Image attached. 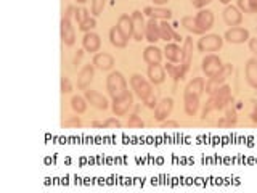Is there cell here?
<instances>
[{"instance_id": "f907efd6", "label": "cell", "mask_w": 257, "mask_h": 193, "mask_svg": "<svg viewBox=\"0 0 257 193\" xmlns=\"http://www.w3.org/2000/svg\"><path fill=\"white\" fill-rule=\"evenodd\" d=\"M153 2H154L156 5H159V6H161V5H164V3H167L169 0H153Z\"/></svg>"}, {"instance_id": "836d02e7", "label": "cell", "mask_w": 257, "mask_h": 193, "mask_svg": "<svg viewBox=\"0 0 257 193\" xmlns=\"http://www.w3.org/2000/svg\"><path fill=\"white\" fill-rule=\"evenodd\" d=\"M105 5H106V0H92V3H90V13L94 16H100L103 13Z\"/></svg>"}, {"instance_id": "5bb4252c", "label": "cell", "mask_w": 257, "mask_h": 193, "mask_svg": "<svg viewBox=\"0 0 257 193\" xmlns=\"http://www.w3.org/2000/svg\"><path fill=\"white\" fill-rule=\"evenodd\" d=\"M82 47L85 52H90V53H94V52H98L100 47H102V39H100V35L97 32H85L84 35V39H82Z\"/></svg>"}, {"instance_id": "277c9868", "label": "cell", "mask_w": 257, "mask_h": 193, "mask_svg": "<svg viewBox=\"0 0 257 193\" xmlns=\"http://www.w3.org/2000/svg\"><path fill=\"white\" fill-rule=\"evenodd\" d=\"M224 45V37L219 34H206L198 40L199 52H219Z\"/></svg>"}, {"instance_id": "ffe728a7", "label": "cell", "mask_w": 257, "mask_h": 193, "mask_svg": "<svg viewBox=\"0 0 257 193\" xmlns=\"http://www.w3.org/2000/svg\"><path fill=\"white\" fill-rule=\"evenodd\" d=\"M159 32H161V40H177V42H180L183 37L180 34H177L174 29H172V26H170L167 23V19H162L161 23H159Z\"/></svg>"}, {"instance_id": "7dc6e473", "label": "cell", "mask_w": 257, "mask_h": 193, "mask_svg": "<svg viewBox=\"0 0 257 193\" xmlns=\"http://www.w3.org/2000/svg\"><path fill=\"white\" fill-rule=\"evenodd\" d=\"M162 127H178V123H177V121H169V119H166V121H164V123H162Z\"/></svg>"}, {"instance_id": "1f68e13d", "label": "cell", "mask_w": 257, "mask_h": 193, "mask_svg": "<svg viewBox=\"0 0 257 193\" xmlns=\"http://www.w3.org/2000/svg\"><path fill=\"white\" fill-rule=\"evenodd\" d=\"M71 106H73V110L77 114H82L85 110H87V100H85V97L74 95L73 98H71Z\"/></svg>"}, {"instance_id": "44dd1931", "label": "cell", "mask_w": 257, "mask_h": 193, "mask_svg": "<svg viewBox=\"0 0 257 193\" xmlns=\"http://www.w3.org/2000/svg\"><path fill=\"white\" fill-rule=\"evenodd\" d=\"M143 60L145 63L148 64H161V60H162V50L156 45H149L145 48L143 52Z\"/></svg>"}, {"instance_id": "603a6c76", "label": "cell", "mask_w": 257, "mask_h": 193, "mask_svg": "<svg viewBox=\"0 0 257 193\" xmlns=\"http://www.w3.org/2000/svg\"><path fill=\"white\" fill-rule=\"evenodd\" d=\"M204 87H206V84H204L203 77H195V79H191L187 84V87H185V95H196L201 98Z\"/></svg>"}, {"instance_id": "d4e9b609", "label": "cell", "mask_w": 257, "mask_h": 193, "mask_svg": "<svg viewBox=\"0 0 257 193\" xmlns=\"http://www.w3.org/2000/svg\"><path fill=\"white\" fill-rule=\"evenodd\" d=\"M164 55L170 63H182L183 60V52L182 47L177 44H166V48H164Z\"/></svg>"}, {"instance_id": "3957f363", "label": "cell", "mask_w": 257, "mask_h": 193, "mask_svg": "<svg viewBox=\"0 0 257 193\" xmlns=\"http://www.w3.org/2000/svg\"><path fill=\"white\" fill-rule=\"evenodd\" d=\"M232 73H233V64H232V63L224 64L222 69H220L216 76L209 77V81H208V84H206L204 90L208 92V94L211 95L212 92H216V90L220 87V85H224V84H225V81L228 79V77L232 76Z\"/></svg>"}, {"instance_id": "d6986e66", "label": "cell", "mask_w": 257, "mask_h": 193, "mask_svg": "<svg viewBox=\"0 0 257 193\" xmlns=\"http://www.w3.org/2000/svg\"><path fill=\"white\" fill-rule=\"evenodd\" d=\"M92 63L95 64V68L98 69H102V71H110L113 66H114V58H113V55L110 53H97L94 56V60H92Z\"/></svg>"}, {"instance_id": "6da1fadb", "label": "cell", "mask_w": 257, "mask_h": 193, "mask_svg": "<svg viewBox=\"0 0 257 193\" xmlns=\"http://www.w3.org/2000/svg\"><path fill=\"white\" fill-rule=\"evenodd\" d=\"M233 102V97H232V89L230 85H220V87L212 92L209 100L206 102V106H204V111H203V119L208 118V114L211 111H217V110H224L225 106H228V103Z\"/></svg>"}, {"instance_id": "f546056e", "label": "cell", "mask_w": 257, "mask_h": 193, "mask_svg": "<svg viewBox=\"0 0 257 193\" xmlns=\"http://www.w3.org/2000/svg\"><path fill=\"white\" fill-rule=\"evenodd\" d=\"M183 102H185V111H187L188 116H195L199 108V97L183 94Z\"/></svg>"}, {"instance_id": "e0dca14e", "label": "cell", "mask_w": 257, "mask_h": 193, "mask_svg": "<svg viewBox=\"0 0 257 193\" xmlns=\"http://www.w3.org/2000/svg\"><path fill=\"white\" fill-rule=\"evenodd\" d=\"M145 39L149 42V44H154V42L161 40V32H159V23H158V19L149 18V21H146Z\"/></svg>"}, {"instance_id": "f5cc1de1", "label": "cell", "mask_w": 257, "mask_h": 193, "mask_svg": "<svg viewBox=\"0 0 257 193\" xmlns=\"http://www.w3.org/2000/svg\"><path fill=\"white\" fill-rule=\"evenodd\" d=\"M76 2H77V3H85L87 0H76Z\"/></svg>"}, {"instance_id": "c3c4849f", "label": "cell", "mask_w": 257, "mask_h": 193, "mask_svg": "<svg viewBox=\"0 0 257 193\" xmlns=\"http://www.w3.org/2000/svg\"><path fill=\"white\" fill-rule=\"evenodd\" d=\"M74 13H76V8H74V6H73V5H69V6H68V8H66V11H64V16H68V18H71V16H73V15H74Z\"/></svg>"}, {"instance_id": "ac0fdd59", "label": "cell", "mask_w": 257, "mask_h": 193, "mask_svg": "<svg viewBox=\"0 0 257 193\" xmlns=\"http://www.w3.org/2000/svg\"><path fill=\"white\" fill-rule=\"evenodd\" d=\"M146 74L149 77V82L154 85H159L166 81V69H164V66H161V64H149Z\"/></svg>"}, {"instance_id": "cb8c5ba5", "label": "cell", "mask_w": 257, "mask_h": 193, "mask_svg": "<svg viewBox=\"0 0 257 193\" xmlns=\"http://www.w3.org/2000/svg\"><path fill=\"white\" fill-rule=\"evenodd\" d=\"M119 31L124 34V37L128 40L130 37H133V21H132V16L128 15H121L119 19H118V24Z\"/></svg>"}, {"instance_id": "d590c367", "label": "cell", "mask_w": 257, "mask_h": 193, "mask_svg": "<svg viewBox=\"0 0 257 193\" xmlns=\"http://www.w3.org/2000/svg\"><path fill=\"white\" fill-rule=\"evenodd\" d=\"M237 110H235V106L232 105V108H228L227 110V114H225V124L227 126H232V124H235V123H237Z\"/></svg>"}, {"instance_id": "681fc988", "label": "cell", "mask_w": 257, "mask_h": 193, "mask_svg": "<svg viewBox=\"0 0 257 193\" xmlns=\"http://www.w3.org/2000/svg\"><path fill=\"white\" fill-rule=\"evenodd\" d=\"M92 126H94V127H106V124L105 123H100V121H94V123H92Z\"/></svg>"}, {"instance_id": "4dcf8cb0", "label": "cell", "mask_w": 257, "mask_h": 193, "mask_svg": "<svg viewBox=\"0 0 257 193\" xmlns=\"http://www.w3.org/2000/svg\"><path fill=\"white\" fill-rule=\"evenodd\" d=\"M182 26H183L187 31H190L191 34H199V35H203V31L198 27L195 16H183V18H182Z\"/></svg>"}, {"instance_id": "7bdbcfd3", "label": "cell", "mask_w": 257, "mask_h": 193, "mask_svg": "<svg viewBox=\"0 0 257 193\" xmlns=\"http://www.w3.org/2000/svg\"><path fill=\"white\" fill-rule=\"evenodd\" d=\"M105 124H106V127H121L123 124H121V121L119 119H116V118H110V119H106L105 121Z\"/></svg>"}, {"instance_id": "30bf717a", "label": "cell", "mask_w": 257, "mask_h": 193, "mask_svg": "<svg viewBox=\"0 0 257 193\" xmlns=\"http://www.w3.org/2000/svg\"><path fill=\"white\" fill-rule=\"evenodd\" d=\"M225 39L230 42V44H245L246 40H249V31L246 27L233 26L225 32Z\"/></svg>"}, {"instance_id": "8fae6325", "label": "cell", "mask_w": 257, "mask_h": 193, "mask_svg": "<svg viewBox=\"0 0 257 193\" xmlns=\"http://www.w3.org/2000/svg\"><path fill=\"white\" fill-rule=\"evenodd\" d=\"M95 77V64L94 63H89L85 64V66L79 71V76H77V87L81 90H85L92 84Z\"/></svg>"}, {"instance_id": "9a60e30c", "label": "cell", "mask_w": 257, "mask_h": 193, "mask_svg": "<svg viewBox=\"0 0 257 193\" xmlns=\"http://www.w3.org/2000/svg\"><path fill=\"white\" fill-rule=\"evenodd\" d=\"M224 21L228 26H238L243 21V13L238 6L235 5H227V8L224 10Z\"/></svg>"}, {"instance_id": "74e56055", "label": "cell", "mask_w": 257, "mask_h": 193, "mask_svg": "<svg viewBox=\"0 0 257 193\" xmlns=\"http://www.w3.org/2000/svg\"><path fill=\"white\" fill-rule=\"evenodd\" d=\"M143 105L146 106V108H156V105H158V94L153 90L151 94H149L145 100H143Z\"/></svg>"}, {"instance_id": "7402d4cb", "label": "cell", "mask_w": 257, "mask_h": 193, "mask_svg": "<svg viewBox=\"0 0 257 193\" xmlns=\"http://www.w3.org/2000/svg\"><path fill=\"white\" fill-rule=\"evenodd\" d=\"M182 52H183L182 66L185 69V73H187V71L190 69V66H191V58H193V37H185L183 39Z\"/></svg>"}, {"instance_id": "8d00e7d4", "label": "cell", "mask_w": 257, "mask_h": 193, "mask_svg": "<svg viewBox=\"0 0 257 193\" xmlns=\"http://www.w3.org/2000/svg\"><path fill=\"white\" fill-rule=\"evenodd\" d=\"M143 126H145V123L140 119L138 114H130V116H128V119H127V127H140L141 129Z\"/></svg>"}, {"instance_id": "83f0119b", "label": "cell", "mask_w": 257, "mask_h": 193, "mask_svg": "<svg viewBox=\"0 0 257 193\" xmlns=\"http://www.w3.org/2000/svg\"><path fill=\"white\" fill-rule=\"evenodd\" d=\"M164 69L167 71V74L172 77V79L175 81V82H178L180 79H183L185 77V69H183V66H182V63H167L166 66H164Z\"/></svg>"}, {"instance_id": "4fadbf2b", "label": "cell", "mask_w": 257, "mask_h": 193, "mask_svg": "<svg viewBox=\"0 0 257 193\" xmlns=\"http://www.w3.org/2000/svg\"><path fill=\"white\" fill-rule=\"evenodd\" d=\"M195 19H196L198 27L203 31V34L208 32V31L211 29V27L214 26V13H212L211 10H199V11L196 13Z\"/></svg>"}, {"instance_id": "e575fe53", "label": "cell", "mask_w": 257, "mask_h": 193, "mask_svg": "<svg viewBox=\"0 0 257 193\" xmlns=\"http://www.w3.org/2000/svg\"><path fill=\"white\" fill-rule=\"evenodd\" d=\"M95 26H97V19H95V18H92V16H89L87 19L82 21V23L79 24V29H81V31H84V32H89V31L94 29Z\"/></svg>"}, {"instance_id": "2e32d148", "label": "cell", "mask_w": 257, "mask_h": 193, "mask_svg": "<svg viewBox=\"0 0 257 193\" xmlns=\"http://www.w3.org/2000/svg\"><path fill=\"white\" fill-rule=\"evenodd\" d=\"M85 100L97 110H106L108 108V100L97 90H85Z\"/></svg>"}, {"instance_id": "7a4b0ae2", "label": "cell", "mask_w": 257, "mask_h": 193, "mask_svg": "<svg viewBox=\"0 0 257 193\" xmlns=\"http://www.w3.org/2000/svg\"><path fill=\"white\" fill-rule=\"evenodd\" d=\"M106 90H108L110 97L114 100L127 92V81L123 73L119 71H113V73L106 77Z\"/></svg>"}, {"instance_id": "bcb514c9", "label": "cell", "mask_w": 257, "mask_h": 193, "mask_svg": "<svg viewBox=\"0 0 257 193\" xmlns=\"http://www.w3.org/2000/svg\"><path fill=\"white\" fill-rule=\"evenodd\" d=\"M82 55H84V50H77V53L74 55V61H73V64L77 68L79 66V63H81V60H82Z\"/></svg>"}, {"instance_id": "ba28073f", "label": "cell", "mask_w": 257, "mask_h": 193, "mask_svg": "<svg viewBox=\"0 0 257 193\" xmlns=\"http://www.w3.org/2000/svg\"><path fill=\"white\" fill-rule=\"evenodd\" d=\"M172 110H174V98L166 97V98L159 100L154 108V119L158 121V123H164V121L170 116Z\"/></svg>"}, {"instance_id": "ee69618b", "label": "cell", "mask_w": 257, "mask_h": 193, "mask_svg": "<svg viewBox=\"0 0 257 193\" xmlns=\"http://www.w3.org/2000/svg\"><path fill=\"white\" fill-rule=\"evenodd\" d=\"M211 2H212V0H191V3H193L195 8H203V6L209 5Z\"/></svg>"}, {"instance_id": "db71d44e", "label": "cell", "mask_w": 257, "mask_h": 193, "mask_svg": "<svg viewBox=\"0 0 257 193\" xmlns=\"http://www.w3.org/2000/svg\"><path fill=\"white\" fill-rule=\"evenodd\" d=\"M256 29H257V26H256Z\"/></svg>"}, {"instance_id": "5b68a950", "label": "cell", "mask_w": 257, "mask_h": 193, "mask_svg": "<svg viewBox=\"0 0 257 193\" xmlns=\"http://www.w3.org/2000/svg\"><path fill=\"white\" fill-rule=\"evenodd\" d=\"M130 87L140 100H145L153 92V85L141 74H133L130 77Z\"/></svg>"}, {"instance_id": "7c38bea8", "label": "cell", "mask_w": 257, "mask_h": 193, "mask_svg": "<svg viewBox=\"0 0 257 193\" xmlns=\"http://www.w3.org/2000/svg\"><path fill=\"white\" fill-rule=\"evenodd\" d=\"M130 16L133 21V39L141 40L145 37V29H146V21H145L143 13H141L140 10H135Z\"/></svg>"}, {"instance_id": "8992f818", "label": "cell", "mask_w": 257, "mask_h": 193, "mask_svg": "<svg viewBox=\"0 0 257 193\" xmlns=\"http://www.w3.org/2000/svg\"><path fill=\"white\" fill-rule=\"evenodd\" d=\"M222 66H224V63H222V60H220V56H217L216 53L206 55L204 58H203V63H201L203 73L208 76V77L216 76L219 71L222 69Z\"/></svg>"}, {"instance_id": "f6af8a7d", "label": "cell", "mask_w": 257, "mask_h": 193, "mask_svg": "<svg viewBox=\"0 0 257 193\" xmlns=\"http://www.w3.org/2000/svg\"><path fill=\"white\" fill-rule=\"evenodd\" d=\"M249 50L256 55V58H257V37H253V39H249Z\"/></svg>"}, {"instance_id": "ab89813d", "label": "cell", "mask_w": 257, "mask_h": 193, "mask_svg": "<svg viewBox=\"0 0 257 193\" xmlns=\"http://www.w3.org/2000/svg\"><path fill=\"white\" fill-rule=\"evenodd\" d=\"M74 16H76V21H77V23L81 24L82 21H85V19L89 18V11L85 10V8H77L76 13H74Z\"/></svg>"}, {"instance_id": "60d3db41", "label": "cell", "mask_w": 257, "mask_h": 193, "mask_svg": "<svg viewBox=\"0 0 257 193\" xmlns=\"http://www.w3.org/2000/svg\"><path fill=\"white\" fill-rule=\"evenodd\" d=\"M82 124V121H81V118L79 116H73L71 119H68V121H63V126L64 127H79Z\"/></svg>"}, {"instance_id": "d6a6232c", "label": "cell", "mask_w": 257, "mask_h": 193, "mask_svg": "<svg viewBox=\"0 0 257 193\" xmlns=\"http://www.w3.org/2000/svg\"><path fill=\"white\" fill-rule=\"evenodd\" d=\"M237 5L243 13H257V0H237Z\"/></svg>"}, {"instance_id": "4316f807", "label": "cell", "mask_w": 257, "mask_h": 193, "mask_svg": "<svg viewBox=\"0 0 257 193\" xmlns=\"http://www.w3.org/2000/svg\"><path fill=\"white\" fill-rule=\"evenodd\" d=\"M143 13L148 15L149 18H154V19H169L170 16H172V11H170L169 8H162V6H158V8L146 6Z\"/></svg>"}, {"instance_id": "816d5d0a", "label": "cell", "mask_w": 257, "mask_h": 193, "mask_svg": "<svg viewBox=\"0 0 257 193\" xmlns=\"http://www.w3.org/2000/svg\"><path fill=\"white\" fill-rule=\"evenodd\" d=\"M220 2H222L224 5H228V3H230V2H232V0H220Z\"/></svg>"}, {"instance_id": "b9f144b4", "label": "cell", "mask_w": 257, "mask_h": 193, "mask_svg": "<svg viewBox=\"0 0 257 193\" xmlns=\"http://www.w3.org/2000/svg\"><path fill=\"white\" fill-rule=\"evenodd\" d=\"M249 116H251L254 123H257V102L256 100H251V102H249Z\"/></svg>"}, {"instance_id": "f35d334b", "label": "cell", "mask_w": 257, "mask_h": 193, "mask_svg": "<svg viewBox=\"0 0 257 193\" xmlns=\"http://www.w3.org/2000/svg\"><path fill=\"white\" fill-rule=\"evenodd\" d=\"M73 92V84H71L69 77L63 76L61 77V94H71Z\"/></svg>"}, {"instance_id": "52a82bcc", "label": "cell", "mask_w": 257, "mask_h": 193, "mask_svg": "<svg viewBox=\"0 0 257 193\" xmlns=\"http://www.w3.org/2000/svg\"><path fill=\"white\" fill-rule=\"evenodd\" d=\"M132 106H133V95L128 90L124 95L113 100V113L116 114V116H124V114L128 113V110H130Z\"/></svg>"}, {"instance_id": "484cf974", "label": "cell", "mask_w": 257, "mask_h": 193, "mask_svg": "<svg viewBox=\"0 0 257 193\" xmlns=\"http://www.w3.org/2000/svg\"><path fill=\"white\" fill-rule=\"evenodd\" d=\"M246 81L257 90V58H249L246 63Z\"/></svg>"}, {"instance_id": "f1b7e54d", "label": "cell", "mask_w": 257, "mask_h": 193, "mask_svg": "<svg viewBox=\"0 0 257 193\" xmlns=\"http://www.w3.org/2000/svg\"><path fill=\"white\" fill-rule=\"evenodd\" d=\"M110 40H111V44L116 48H124L127 45V42H128L124 37V34L119 31L118 26H113L111 29H110Z\"/></svg>"}, {"instance_id": "9c48e42d", "label": "cell", "mask_w": 257, "mask_h": 193, "mask_svg": "<svg viewBox=\"0 0 257 193\" xmlns=\"http://www.w3.org/2000/svg\"><path fill=\"white\" fill-rule=\"evenodd\" d=\"M60 29H61V40L64 45H74L76 42V32H74V26L71 23V18L64 16L61 18L60 23Z\"/></svg>"}]
</instances>
